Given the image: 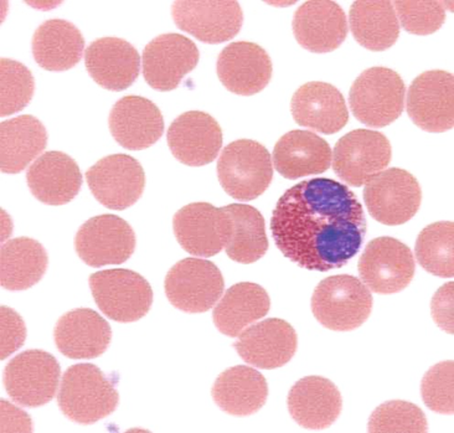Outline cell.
<instances>
[{
	"label": "cell",
	"mask_w": 454,
	"mask_h": 433,
	"mask_svg": "<svg viewBox=\"0 0 454 433\" xmlns=\"http://www.w3.org/2000/svg\"><path fill=\"white\" fill-rule=\"evenodd\" d=\"M368 232L362 202L344 184L314 177L277 202L270 232L279 251L309 271L341 269L362 250Z\"/></svg>",
	"instance_id": "1"
},
{
	"label": "cell",
	"mask_w": 454,
	"mask_h": 433,
	"mask_svg": "<svg viewBox=\"0 0 454 433\" xmlns=\"http://www.w3.org/2000/svg\"><path fill=\"white\" fill-rule=\"evenodd\" d=\"M120 395L93 364H76L62 376L58 404L71 421L92 425L116 411Z\"/></svg>",
	"instance_id": "2"
},
{
	"label": "cell",
	"mask_w": 454,
	"mask_h": 433,
	"mask_svg": "<svg viewBox=\"0 0 454 433\" xmlns=\"http://www.w3.org/2000/svg\"><path fill=\"white\" fill-rule=\"evenodd\" d=\"M312 311L325 328L350 332L362 327L372 314V292L356 277H328L314 289Z\"/></svg>",
	"instance_id": "3"
},
{
	"label": "cell",
	"mask_w": 454,
	"mask_h": 433,
	"mask_svg": "<svg viewBox=\"0 0 454 433\" xmlns=\"http://www.w3.org/2000/svg\"><path fill=\"white\" fill-rule=\"evenodd\" d=\"M405 93V83L399 74L387 67H372L354 81L350 110L359 122L382 129L403 114Z\"/></svg>",
	"instance_id": "4"
},
{
	"label": "cell",
	"mask_w": 454,
	"mask_h": 433,
	"mask_svg": "<svg viewBox=\"0 0 454 433\" xmlns=\"http://www.w3.org/2000/svg\"><path fill=\"white\" fill-rule=\"evenodd\" d=\"M217 177L223 189L231 198L254 201L272 182V158L260 143L239 139L223 148L217 161Z\"/></svg>",
	"instance_id": "5"
},
{
	"label": "cell",
	"mask_w": 454,
	"mask_h": 433,
	"mask_svg": "<svg viewBox=\"0 0 454 433\" xmlns=\"http://www.w3.org/2000/svg\"><path fill=\"white\" fill-rule=\"evenodd\" d=\"M90 287L102 313L116 322H137L153 303L151 285L135 271H99L90 277Z\"/></svg>",
	"instance_id": "6"
},
{
	"label": "cell",
	"mask_w": 454,
	"mask_h": 433,
	"mask_svg": "<svg viewBox=\"0 0 454 433\" xmlns=\"http://www.w3.org/2000/svg\"><path fill=\"white\" fill-rule=\"evenodd\" d=\"M364 201L369 214L379 223L387 226L403 225L418 214L422 190L411 173L391 168L366 184Z\"/></svg>",
	"instance_id": "7"
},
{
	"label": "cell",
	"mask_w": 454,
	"mask_h": 433,
	"mask_svg": "<svg viewBox=\"0 0 454 433\" xmlns=\"http://www.w3.org/2000/svg\"><path fill=\"white\" fill-rule=\"evenodd\" d=\"M60 364L43 350H27L9 361L4 386L12 400L24 407H40L54 398L60 380Z\"/></svg>",
	"instance_id": "8"
},
{
	"label": "cell",
	"mask_w": 454,
	"mask_h": 433,
	"mask_svg": "<svg viewBox=\"0 0 454 433\" xmlns=\"http://www.w3.org/2000/svg\"><path fill=\"white\" fill-rule=\"evenodd\" d=\"M164 287L174 307L186 313H204L222 298L225 282L215 264L185 258L168 272Z\"/></svg>",
	"instance_id": "9"
},
{
	"label": "cell",
	"mask_w": 454,
	"mask_h": 433,
	"mask_svg": "<svg viewBox=\"0 0 454 433\" xmlns=\"http://www.w3.org/2000/svg\"><path fill=\"white\" fill-rule=\"evenodd\" d=\"M393 157L390 141L380 132L356 130L341 137L333 154V169L351 186L366 185Z\"/></svg>",
	"instance_id": "10"
},
{
	"label": "cell",
	"mask_w": 454,
	"mask_h": 433,
	"mask_svg": "<svg viewBox=\"0 0 454 433\" xmlns=\"http://www.w3.org/2000/svg\"><path fill=\"white\" fill-rule=\"evenodd\" d=\"M416 264L411 250L394 238L370 241L359 260V275L370 291L393 295L403 291L415 276Z\"/></svg>",
	"instance_id": "11"
},
{
	"label": "cell",
	"mask_w": 454,
	"mask_h": 433,
	"mask_svg": "<svg viewBox=\"0 0 454 433\" xmlns=\"http://www.w3.org/2000/svg\"><path fill=\"white\" fill-rule=\"evenodd\" d=\"M173 229L180 246L198 257H213L231 238L232 221L225 208L192 202L174 215Z\"/></svg>",
	"instance_id": "12"
},
{
	"label": "cell",
	"mask_w": 454,
	"mask_h": 433,
	"mask_svg": "<svg viewBox=\"0 0 454 433\" xmlns=\"http://www.w3.org/2000/svg\"><path fill=\"white\" fill-rule=\"evenodd\" d=\"M96 201L112 210H126L141 198L145 174L141 163L127 154L108 155L86 171Z\"/></svg>",
	"instance_id": "13"
},
{
	"label": "cell",
	"mask_w": 454,
	"mask_h": 433,
	"mask_svg": "<svg viewBox=\"0 0 454 433\" xmlns=\"http://www.w3.org/2000/svg\"><path fill=\"white\" fill-rule=\"evenodd\" d=\"M74 248L91 267L126 263L136 248V233L116 215H101L86 221L74 238Z\"/></svg>",
	"instance_id": "14"
},
{
	"label": "cell",
	"mask_w": 454,
	"mask_h": 433,
	"mask_svg": "<svg viewBox=\"0 0 454 433\" xmlns=\"http://www.w3.org/2000/svg\"><path fill=\"white\" fill-rule=\"evenodd\" d=\"M407 114L422 130L442 133L453 129V75L426 71L416 77L407 93Z\"/></svg>",
	"instance_id": "15"
},
{
	"label": "cell",
	"mask_w": 454,
	"mask_h": 433,
	"mask_svg": "<svg viewBox=\"0 0 454 433\" xmlns=\"http://www.w3.org/2000/svg\"><path fill=\"white\" fill-rule=\"evenodd\" d=\"M197 45L180 34H163L145 46L142 70L145 83L157 91H173L197 67Z\"/></svg>",
	"instance_id": "16"
},
{
	"label": "cell",
	"mask_w": 454,
	"mask_h": 433,
	"mask_svg": "<svg viewBox=\"0 0 454 433\" xmlns=\"http://www.w3.org/2000/svg\"><path fill=\"white\" fill-rule=\"evenodd\" d=\"M172 15L179 29L207 43L233 39L244 23V14L233 0H183L173 4Z\"/></svg>",
	"instance_id": "17"
},
{
	"label": "cell",
	"mask_w": 454,
	"mask_h": 433,
	"mask_svg": "<svg viewBox=\"0 0 454 433\" xmlns=\"http://www.w3.org/2000/svg\"><path fill=\"white\" fill-rule=\"evenodd\" d=\"M168 146L180 163L203 167L215 161L223 146V130L210 114L185 112L176 118L167 135Z\"/></svg>",
	"instance_id": "18"
},
{
	"label": "cell",
	"mask_w": 454,
	"mask_h": 433,
	"mask_svg": "<svg viewBox=\"0 0 454 433\" xmlns=\"http://www.w3.org/2000/svg\"><path fill=\"white\" fill-rule=\"evenodd\" d=\"M239 336L233 348L242 360L258 369L286 366L297 351V333L291 324L278 318L254 324Z\"/></svg>",
	"instance_id": "19"
},
{
	"label": "cell",
	"mask_w": 454,
	"mask_h": 433,
	"mask_svg": "<svg viewBox=\"0 0 454 433\" xmlns=\"http://www.w3.org/2000/svg\"><path fill=\"white\" fill-rule=\"evenodd\" d=\"M294 34L301 48L316 54L337 50L348 36L347 15L331 0L306 2L294 12Z\"/></svg>",
	"instance_id": "20"
},
{
	"label": "cell",
	"mask_w": 454,
	"mask_h": 433,
	"mask_svg": "<svg viewBox=\"0 0 454 433\" xmlns=\"http://www.w3.org/2000/svg\"><path fill=\"white\" fill-rule=\"evenodd\" d=\"M216 73L230 92L239 96L256 95L270 83L272 61L257 43H232L220 52Z\"/></svg>",
	"instance_id": "21"
},
{
	"label": "cell",
	"mask_w": 454,
	"mask_h": 433,
	"mask_svg": "<svg viewBox=\"0 0 454 433\" xmlns=\"http://www.w3.org/2000/svg\"><path fill=\"white\" fill-rule=\"evenodd\" d=\"M85 64L99 86L110 91H123L138 79L141 56L126 40L102 37L86 49Z\"/></svg>",
	"instance_id": "22"
},
{
	"label": "cell",
	"mask_w": 454,
	"mask_h": 433,
	"mask_svg": "<svg viewBox=\"0 0 454 433\" xmlns=\"http://www.w3.org/2000/svg\"><path fill=\"white\" fill-rule=\"evenodd\" d=\"M110 130L114 141L123 148L143 151L163 136V114L149 99L126 96L112 108Z\"/></svg>",
	"instance_id": "23"
},
{
	"label": "cell",
	"mask_w": 454,
	"mask_h": 433,
	"mask_svg": "<svg viewBox=\"0 0 454 433\" xmlns=\"http://www.w3.org/2000/svg\"><path fill=\"white\" fill-rule=\"evenodd\" d=\"M292 116L301 127L323 135H334L347 126L349 111L337 87L325 83H308L295 91Z\"/></svg>",
	"instance_id": "24"
},
{
	"label": "cell",
	"mask_w": 454,
	"mask_h": 433,
	"mask_svg": "<svg viewBox=\"0 0 454 433\" xmlns=\"http://www.w3.org/2000/svg\"><path fill=\"white\" fill-rule=\"evenodd\" d=\"M56 347L70 359H95L110 347L111 326L98 311L77 308L64 314L54 330Z\"/></svg>",
	"instance_id": "25"
},
{
	"label": "cell",
	"mask_w": 454,
	"mask_h": 433,
	"mask_svg": "<svg viewBox=\"0 0 454 433\" xmlns=\"http://www.w3.org/2000/svg\"><path fill=\"white\" fill-rule=\"evenodd\" d=\"M27 182L31 194L37 201L59 207L74 201L79 194L82 174L70 155L62 152H48L31 164Z\"/></svg>",
	"instance_id": "26"
},
{
	"label": "cell",
	"mask_w": 454,
	"mask_h": 433,
	"mask_svg": "<svg viewBox=\"0 0 454 433\" xmlns=\"http://www.w3.org/2000/svg\"><path fill=\"white\" fill-rule=\"evenodd\" d=\"M287 404L292 419L309 429L331 428L343 409L340 391L322 376H307L295 382Z\"/></svg>",
	"instance_id": "27"
},
{
	"label": "cell",
	"mask_w": 454,
	"mask_h": 433,
	"mask_svg": "<svg viewBox=\"0 0 454 433\" xmlns=\"http://www.w3.org/2000/svg\"><path fill=\"white\" fill-rule=\"evenodd\" d=\"M272 158L277 171L282 177L295 180L328 170L332 149L328 142L316 133L291 130L277 142Z\"/></svg>",
	"instance_id": "28"
},
{
	"label": "cell",
	"mask_w": 454,
	"mask_h": 433,
	"mask_svg": "<svg viewBox=\"0 0 454 433\" xmlns=\"http://www.w3.org/2000/svg\"><path fill=\"white\" fill-rule=\"evenodd\" d=\"M211 394L223 413L239 417L251 416L266 404L269 385L256 369L239 366L220 374Z\"/></svg>",
	"instance_id": "29"
},
{
	"label": "cell",
	"mask_w": 454,
	"mask_h": 433,
	"mask_svg": "<svg viewBox=\"0 0 454 433\" xmlns=\"http://www.w3.org/2000/svg\"><path fill=\"white\" fill-rule=\"evenodd\" d=\"M85 39L74 24L52 19L37 28L33 36V55L48 71H67L79 64Z\"/></svg>",
	"instance_id": "30"
},
{
	"label": "cell",
	"mask_w": 454,
	"mask_h": 433,
	"mask_svg": "<svg viewBox=\"0 0 454 433\" xmlns=\"http://www.w3.org/2000/svg\"><path fill=\"white\" fill-rule=\"evenodd\" d=\"M269 293L260 285L241 282L227 289L222 301L214 308V323L227 336L236 338L247 327L269 314Z\"/></svg>",
	"instance_id": "31"
},
{
	"label": "cell",
	"mask_w": 454,
	"mask_h": 433,
	"mask_svg": "<svg viewBox=\"0 0 454 433\" xmlns=\"http://www.w3.org/2000/svg\"><path fill=\"white\" fill-rule=\"evenodd\" d=\"M48 132L37 118L25 114L0 126V165L3 173L23 171L46 148Z\"/></svg>",
	"instance_id": "32"
},
{
	"label": "cell",
	"mask_w": 454,
	"mask_h": 433,
	"mask_svg": "<svg viewBox=\"0 0 454 433\" xmlns=\"http://www.w3.org/2000/svg\"><path fill=\"white\" fill-rule=\"evenodd\" d=\"M349 20L354 39L370 51H385L399 39V20L388 0L354 2Z\"/></svg>",
	"instance_id": "33"
},
{
	"label": "cell",
	"mask_w": 454,
	"mask_h": 433,
	"mask_svg": "<svg viewBox=\"0 0 454 433\" xmlns=\"http://www.w3.org/2000/svg\"><path fill=\"white\" fill-rule=\"evenodd\" d=\"M48 252L36 240L12 239L0 250V282L9 291L33 287L48 269Z\"/></svg>",
	"instance_id": "34"
},
{
	"label": "cell",
	"mask_w": 454,
	"mask_h": 433,
	"mask_svg": "<svg viewBox=\"0 0 454 433\" xmlns=\"http://www.w3.org/2000/svg\"><path fill=\"white\" fill-rule=\"evenodd\" d=\"M232 221V233L227 242V256L239 264H254L269 250L266 226L257 209L244 204L223 207Z\"/></svg>",
	"instance_id": "35"
},
{
	"label": "cell",
	"mask_w": 454,
	"mask_h": 433,
	"mask_svg": "<svg viewBox=\"0 0 454 433\" xmlns=\"http://www.w3.org/2000/svg\"><path fill=\"white\" fill-rule=\"evenodd\" d=\"M454 226L452 221L431 224L419 232L416 258L431 275L450 279L454 273Z\"/></svg>",
	"instance_id": "36"
},
{
	"label": "cell",
	"mask_w": 454,
	"mask_h": 433,
	"mask_svg": "<svg viewBox=\"0 0 454 433\" xmlns=\"http://www.w3.org/2000/svg\"><path fill=\"white\" fill-rule=\"evenodd\" d=\"M0 114L2 117L11 116L17 112L24 110L31 98H33L34 83L33 74L29 68L20 62L2 59L0 61Z\"/></svg>",
	"instance_id": "37"
},
{
	"label": "cell",
	"mask_w": 454,
	"mask_h": 433,
	"mask_svg": "<svg viewBox=\"0 0 454 433\" xmlns=\"http://www.w3.org/2000/svg\"><path fill=\"white\" fill-rule=\"evenodd\" d=\"M370 432L427 431V420L424 411L407 401H387L372 413L369 421Z\"/></svg>",
	"instance_id": "38"
},
{
	"label": "cell",
	"mask_w": 454,
	"mask_h": 433,
	"mask_svg": "<svg viewBox=\"0 0 454 433\" xmlns=\"http://www.w3.org/2000/svg\"><path fill=\"white\" fill-rule=\"evenodd\" d=\"M401 25L413 35H430L441 29L446 20V2H394Z\"/></svg>",
	"instance_id": "39"
},
{
	"label": "cell",
	"mask_w": 454,
	"mask_h": 433,
	"mask_svg": "<svg viewBox=\"0 0 454 433\" xmlns=\"http://www.w3.org/2000/svg\"><path fill=\"white\" fill-rule=\"evenodd\" d=\"M453 361H442L432 366L421 384V394L428 409L434 413H453Z\"/></svg>",
	"instance_id": "40"
},
{
	"label": "cell",
	"mask_w": 454,
	"mask_h": 433,
	"mask_svg": "<svg viewBox=\"0 0 454 433\" xmlns=\"http://www.w3.org/2000/svg\"><path fill=\"white\" fill-rule=\"evenodd\" d=\"M27 335L25 324L17 311L2 307V359L14 353L23 345Z\"/></svg>",
	"instance_id": "41"
},
{
	"label": "cell",
	"mask_w": 454,
	"mask_h": 433,
	"mask_svg": "<svg viewBox=\"0 0 454 433\" xmlns=\"http://www.w3.org/2000/svg\"><path fill=\"white\" fill-rule=\"evenodd\" d=\"M432 316L441 329L453 333V282L442 286L432 299Z\"/></svg>",
	"instance_id": "42"
}]
</instances>
